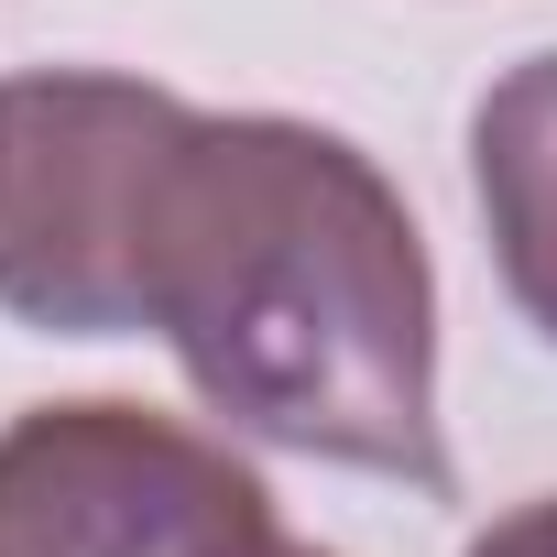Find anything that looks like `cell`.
<instances>
[{"label":"cell","instance_id":"obj_1","mask_svg":"<svg viewBox=\"0 0 557 557\" xmlns=\"http://www.w3.org/2000/svg\"><path fill=\"white\" fill-rule=\"evenodd\" d=\"M143 329L240 437L448 492L437 273L394 175L350 132L197 110L153 208Z\"/></svg>","mask_w":557,"mask_h":557},{"label":"cell","instance_id":"obj_2","mask_svg":"<svg viewBox=\"0 0 557 557\" xmlns=\"http://www.w3.org/2000/svg\"><path fill=\"white\" fill-rule=\"evenodd\" d=\"M186 99L110 66L0 77V318L45 339L143 329L153 208L186 143Z\"/></svg>","mask_w":557,"mask_h":557},{"label":"cell","instance_id":"obj_3","mask_svg":"<svg viewBox=\"0 0 557 557\" xmlns=\"http://www.w3.org/2000/svg\"><path fill=\"white\" fill-rule=\"evenodd\" d=\"M0 557H285V524L230 437L77 394L0 426Z\"/></svg>","mask_w":557,"mask_h":557},{"label":"cell","instance_id":"obj_4","mask_svg":"<svg viewBox=\"0 0 557 557\" xmlns=\"http://www.w3.org/2000/svg\"><path fill=\"white\" fill-rule=\"evenodd\" d=\"M470 186L492 230V273L535 339H557V55H524L470 110Z\"/></svg>","mask_w":557,"mask_h":557},{"label":"cell","instance_id":"obj_5","mask_svg":"<svg viewBox=\"0 0 557 557\" xmlns=\"http://www.w3.org/2000/svg\"><path fill=\"white\" fill-rule=\"evenodd\" d=\"M459 557H557V492H535V503H513V513H492Z\"/></svg>","mask_w":557,"mask_h":557},{"label":"cell","instance_id":"obj_6","mask_svg":"<svg viewBox=\"0 0 557 557\" xmlns=\"http://www.w3.org/2000/svg\"><path fill=\"white\" fill-rule=\"evenodd\" d=\"M285 557H339V546H307V535H285Z\"/></svg>","mask_w":557,"mask_h":557}]
</instances>
